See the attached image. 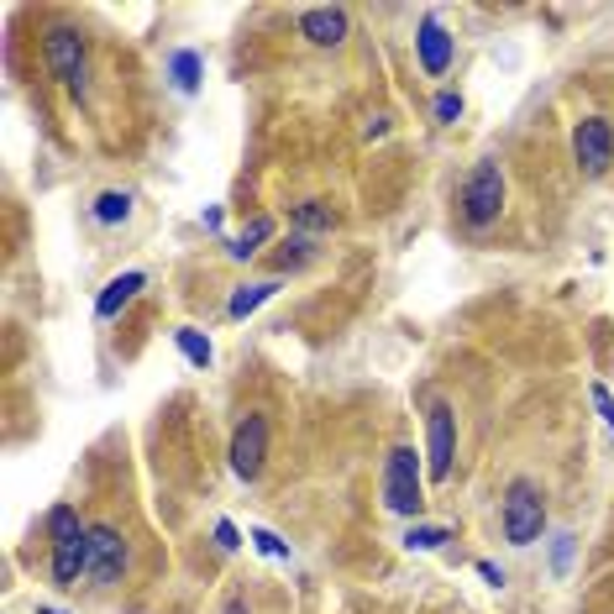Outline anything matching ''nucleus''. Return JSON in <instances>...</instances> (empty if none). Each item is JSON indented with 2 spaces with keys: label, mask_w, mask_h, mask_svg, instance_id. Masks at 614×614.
Returning <instances> with one entry per match:
<instances>
[{
  "label": "nucleus",
  "mask_w": 614,
  "mask_h": 614,
  "mask_svg": "<svg viewBox=\"0 0 614 614\" xmlns=\"http://www.w3.org/2000/svg\"><path fill=\"white\" fill-rule=\"evenodd\" d=\"M48 536H53V556H48V573L59 588H79L89 578V526L79 520V509L59 504L48 515Z\"/></svg>",
  "instance_id": "obj_1"
},
{
  "label": "nucleus",
  "mask_w": 614,
  "mask_h": 614,
  "mask_svg": "<svg viewBox=\"0 0 614 614\" xmlns=\"http://www.w3.org/2000/svg\"><path fill=\"white\" fill-rule=\"evenodd\" d=\"M499 520H504V541H509V547H536V541L547 536V494H541L530 478H515V483L504 489Z\"/></svg>",
  "instance_id": "obj_2"
},
{
  "label": "nucleus",
  "mask_w": 614,
  "mask_h": 614,
  "mask_svg": "<svg viewBox=\"0 0 614 614\" xmlns=\"http://www.w3.org/2000/svg\"><path fill=\"white\" fill-rule=\"evenodd\" d=\"M457 210H463V226L472 232H489L504 210V174H499L494 158L472 163V174L463 179V195H457Z\"/></svg>",
  "instance_id": "obj_3"
},
{
  "label": "nucleus",
  "mask_w": 614,
  "mask_h": 614,
  "mask_svg": "<svg viewBox=\"0 0 614 614\" xmlns=\"http://www.w3.org/2000/svg\"><path fill=\"white\" fill-rule=\"evenodd\" d=\"M383 504H389V515H420V509H426L420 452H415V446H394V452L383 457Z\"/></svg>",
  "instance_id": "obj_4"
},
{
  "label": "nucleus",
  "mask_w": 614,
  "mask_h": 614,
  "mask_svg": "<svg viewBox=\"0 0 614 614\" xmlns=\"http://www.w3.org/2000/svg\"><path fill=\"white\" fill-rule=\"evenodd\" d=\"M573 152H578V169L588 179H604L614 163V126L604 116H584L573 126Z\"/></svg>",
  "instance_id": "obj_5"
},
{
  "label": "nucleus",
  "mask_w": 614,
  "mask_h": 614,
  "mask_svg": "<svg viewBox=\"0 0 614 614\" xmlns=\"http://www.w3.org/2000/svg\"><path fill=\"white\" fill-rule=\"evenodd\" d=\"M48 69L63 89L85 95V37L74 27H53L48 32Z\"/></svg>",
  "instance_id": "obj_6"
},
{
  "label": "nucleus",
  "mask_w": 614,
  "mask_h": 614,
  "mask_svg": "<svg viewBox=\"0 0 614 614\" xmlns=\"http://www.w3.org/2000/svg\"><path fill=\"white\" fill-rule=\"evenodd\" d=\"M126 573V541L111 526H89V588H111Z\"/></svg>",
  "instance_id": "obj_7"
},
{
  "label": "nucleus",
  "mask_w": 614,
  "mask_h": 614,
  "mask_svg": "<svg viewBox=\"0 0 614 614\" xmlns=\"http://www.w3.org/2000/svg\"><path fill=\"white\" fill-rule=\"evenodd\" d=\"M426 457H431V483H446L452 457H457V415H452V405H437L426 415Z\"/></svg>",
  "instance_id": "obj_8"
},
{
  "label": "nucleus",
  "mask_w": 614,
  "mask_h": 614,
  "mask_svg": "<svg viewBox=\"0 0 614 614\" xmlns=\"http://www.w3.org/2000/svg\"><path fill=\"white\" fill-rule=\"evenodd\" d=\"M263 463H268V420L263 415H247L232 437V472L242 483H253L263 472Z\"/></svg>",
  "instance_id": "obj_9"
},
{
  "label": "nucleus",
  "mask_w": 614,
  "mask_h": 614,
  "mask_svg": "<svg viewBox=\"0 0 614 614\" xmlns=\"http://www.w3.org/2000/svg\"><path fill=\"white\" fill-rule=\"evenodd\" d=\"M415 53H420V69H426L431 79H441V74L452 69V59H457V42H452V32L441 27L437 16H426L420 32H415Z\"/></svg>",
  "instance_id": "obj_10"
},
{
  "label": "nucleus",
  "mask_w": 614,
  "mask_h": 614,
  "mask_svg": "<svg viewBox=\"0 0 614 614\" xmlns=\"http://www.w3.org/2000/svg\"><path fill=\"white\" fill-rule=\"evenodd\" d=\"M299 37L310 48H336L347 37V11L342 5H310V11H299Z\"/></svg>",
  "instance_id": "obj_11"
},
{
  "label": "nucleus",
  "mask_w": 614,
  "mask_h": 614,
  "mask_svg": "<svg viewBox=\"0 0 614 614\" xmlns=\"http://www.w3.org/2000/svg\"><path fill=\"white\" fill-rule=\"evenodd\" d=\"M143 284H147V273L143 268H132V273H116L106 290H100V299H95V321H116L121 310L143 294Z\"/></svg>",
  "instance_id": "obj_12"
},
{
  "label": "nucleus",
  "mask_w": 614,
  "mask_h": 614,
  "mask_svg": "<svg viewBox=\"0 0 614 614\" xmlns=\"http://www.w3.org/2000/svg\"><path fill=\"white\" fill-rule=\"evenodd\" d=\"M279 290H284V279H263V284H242V290H236L232 299H226V316H232V321H247V316H253L258 305H268V299H273Z\"/></svg>",
  "instance_id": "obj_13"
},
{
  "label": "nucleus",
  "mask_w": 614,
  "mask_h": 614,
  "mask_svg": "<svg viewBox=\"0 0 614 614\" xmlns=\"http://www.w3.org/2000/svg\"><path fill=\"white\" fill-rule=\"evenodd\" d=\"M169 74H174L179 95H195V89H200V74H205L200 53H189V48H184V53H174V59H169Z\"/></svg>",
  "instance_id": "obj_14"
},
{
  "label": "nucleus",
  "mask_w": 614,
  "mask_h": 614,
  "mask_svg": "<svg viewBox=\"0 0 614 614\" xmlns=\"http://www.w3.org/2000/svg\"><path fill=\"white\" fill-rule=\"evenodd\" d=\"M294 226H299V232H331V226H336V210L326 200H299L294 205Z\"/></svg>",
  "instance_id": "obj_15"
},
{
  "label": "nucleus",
  "mask_w": 614,
  "mask_h": 614,
  "mask_svg": "<svg viewBox=\"0 0 614 614\" xmlns=\"http://www.w3.org/2000/svg\"><path fill=\"white\" fill-rule=\"evenodd\" d=\"M126 216H132V195H126V189H106V195L95 200V221H100V226H121Z\"/></svg>",
  "instance_id": "obj_16"
},
{
  "label": "nucleus",
  "mask_w": 614,
  "mask_h": 614,
  "mask_svg": "<svg viewBox=\"0 0 614 614\" xmlns=\"http://www.w3.org/2000/svg\"><path fill=\"white\" fill-rule=\"evenodd\" d=\"M174 342H179V352L195 363V368H210V357H216V347H210V336H200L195 326H179L174 331Z\"/></svg>",
  "instance_id": "obj_17"
},
{
  "label": "nucleus",
  "mask_w": 614,
  "mask_h": 614,
  "mask_svg": "<svg viewBox=\"0 0 614 614\" xmlns=\"http://www.w3.org/2000/svg\"><path fill=\"white\" fill-rule=\"evenodd\" d=\"M268 236H273V221H268V216H258V221H253L247 232L236 236V242L226 247V253H232V258H253V253H263V242H268Z\"/></svg>",
  "instance_id": "obj_18"
},
{
  "label": "nucleus",
  "mask_w": 614,
  "mask_h": 614,
  "mask_svg": "<svg viewBox=\"0 0 614 614\" xmlns=\"http://www.w3.org/2000/svg\"><path fill=\"white\" fill-rule=\"evenodd\" d=\"M452 541V530L446 526H409L405 530V552H437Z\"/></svg>",
  "instance_id": "obj_19"
},
{
  "label": "nucleus",
  "mask_w": 614,
  "mask_h": 614,
  "mask_svg": "<svg viewBox=\"0 0 614 614\" xmlns=\"http://www.w3.org/2000/svg\"><path fill=\"white\" fill-rule=\"evenodd\" d=\"M247 541H253L263 556H273V562H290V541H279L268 526H253V530H247Z\"/></svg>",
  "instance_id": "obj_20"
},
{
  "label": "nucleus",
  "mask_w": 614,
  "mask_h": 614,
  "mask_svg": "<svg viewBox=\"0 0 614 614\" xmlns=\"http://www.w3.org/2000/svg\"><path fill=\"white\" fill-rule=\"evenodd\" d=\"M431 116H437L441 126H452V121L463 116V95H457V89H441L437 106H431Z\"/></svg>",
  "instance_id": "obj_21"
},
{
  "label": "nucleus",
  "mask_w": 614,
  "mask_h": 614,
  "mask_svg": "<svg viewBox=\"0 0 614 614\" xmlns=\"http://www.w3.org/2000/svg\"><path fill=\"white\" fill-rule=\"evenodd\" d=\"M310 253H316V247H310V236H290V242H284V253H279V268L310 263Z\"/></svg>",
  "instance_id": "obj_22"
},
{
  "label": "nucleus",
  "mask_w": 614,
  "mask_h": 614,
  "mask_svg": "<svg viewBox=\"0 0 614 614\" xmlns=\"http://www.w3.org/2000/svg\"><path fill=\"white\" fill-rule=\"evenodd\" d=\"M588 394H593V405H599V415H604V426H610V431H614V394H610V389H604V383H593Z\"/></svg>",
  "instance_id": "obj_23"
},
{
  "label": "nucleus",
  "mask_w": 614,
  "mask_h": 614,
  "mask_svg": "<svg viewBox=\"0 0 614 614\" xmlns=\"http://www.w3.org/2000/svg\"><path fill=\"white\" fill-rule=\"evenodd\" d=\"M216 547H221V552H236V547H242V536H236L232 520H216Z\"/></svg>",
  "instance_id": "obj_24"
},
{
  "label": "nucleus",
  "mask_w": 614,
  "mask_h": 614,
  "mask_svg": "<svg viewBox=\"0 0 614 614\" xmlns=\"http://www.w3.org/2000/svg\"><path fill=\"white\" fill-rule=\"evenodd\" d=\"M567 556H573V536H552V567L567 573Z\"/></svg>",
  "instance_id": "obj_25"
},
{
  "label": "nucleus",
  "mask_w": 614,
  "mask_h": 614,
  "mask_svg": "<svg viewBox=\"0 0 614 614\" xmlns=\"http://www.w3.org/2000/svg\"><path fill=\"white\" fill-rule=\"evenodd\" d=\"M478 578L489 588H504V567H494V562H478Z\"/></svg>",
  "instance_id": "obj_26"
},
{
  "label": "nucleus",
  "mask_w": 614,
  "mask_h": 614,
  "mask_svg": "<svg viewBox=\"0 0 614 614\" xmlns=\"http://www.w3.org/2000/svg\"><path fill=\"white\" fill-rule=\"evenodd\" d=\"M221 614H247V604H242V599H232V604H226Z\"/></svg>",
  "instance_id": "obj_27"
},
{
  "label": "nucleus",
  "mask_w": 614,
  "mask_h": 614,
  "mask_svg": "<svg viewBox=\"0 0 614 614\" xmlns=\"http://www.w3.org/2000/svg\"><path fill=\"white\" fill-rule=\"evenodd\" d=\"M37 614H63V610H53V604H42V610H37Z\"/></svg>",
  "instance_id": "obj_28"
}]
</instances>
